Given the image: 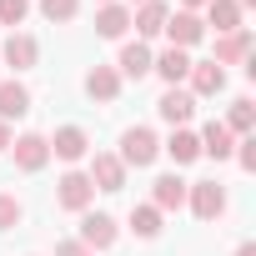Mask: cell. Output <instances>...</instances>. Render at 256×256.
Masks as SVG:
<instances>
[{
  "mask_svg": "<svg viewBox=\"0 0 256 256\" xmlns=\"http://www.w3.org/2000/svg\"><path fill=\"white\" fill-rule=\"evenodd\" d=\"M120 166L126 171H141V166H151L156 156H161V141H156V131H151V126H131V131H120Z\"/></svg>",
  "mask_w": 256,
  "mask_h": 256,
  "instance_id": "1",
  "label": "cell"
},
{
  "mask_svg": "<svg viewBox=\"0 0 256 256\" xmlns=\"http://www.w3.org/2000/svg\"><path fill=\"white\" fill-rule=\"evenodd\" d=\"M90 201H96V186H90L86 171H66L56 181V206L60 211H90Z\"/></svg>",
  "mask_w": 256,
  "mask_h": 256,
  "instance_id": "2",
  "label": "cell"
},
{
  "mask_svg": "<svg viewBox=\"0 0 256 256\" xmlns=\"http://www.w3.org/2000/svg\"><path fill=\"white\" fill-rule=\"evenodd\" d=\"M116 241H120L116 216H106V211H80V246H90V251H110Z\"/></svg>",
  "mask_w": 256,
  "mask_h": 256,
  "instance_id": "3",
  "label": "cell"
},
{
  "mask_svg": "<svg viewBox=\"0 0 256 256\" xmlns=\"http://www.w3.org/2000/svg\"><path fill=\"white\" fill-rule=\"evenodd\" d=\"M186 206L201 216V221H216L226 211V186L221 181H191L186 186Z\"/></svg>",
  "mask_w": 256,
  "mask_h": 256,
  "instance_id": "4",
  "label": "cell"
},
{
  "mask_svg": "<svg viewBox=\"0 0 256 256\" xmlns=\"http://www.w3.org/2000/svg\"><path fill=\"white\" fill-rule=\"evenodd\" d=\"M161 36H171V46L176 50H191V46H201L206 40V20L196 16V10H176L171 20H166V30Z\"/></svg>",
  "mask_w": 256,
  "mask_h": 256,
  "instance_id": "5",
  "label": "cell"
},
{
  "mask_svg": "<svg viewBox=\"0 0 256 256\" xmlns=\"http://www.w3.org/2000/svg\"><path fill=\"white\" fill-rule=\"evenodd\" d=\"M86 176H90V186H96V191H126V166H120V156H116V151H96Z\"/></svg>",
  "mask_w": 256,
  "mask_h": 256,
  "instance_id": "6",
  "label": "cell"
},
{
  "mask_svg": "<svg viewBox=\"0 0 256 256\" xmlns=\"http://www.w3.org/2000/svg\"><path fill=\"white\" fill-rule=\"evenodd\" d=\"M10 151H16V166H20V171H46V161H50V141H46L40 131L16 136V141H10Z\"/></svg>",
  "mask_w": 256,
  "mask_h": 256,
  "instance_id": "7",
  "label": "cell"
},
{
  "mask_svg": "<svg viewBox=\"0 0 256 256\" xmlns=\"http://www.w3.org/2000/svg\"><path fill=\"white\" fill-rule=\"evenodd\" d=\"M0 60H6L10 70H30V66L40 60V46H36V36H26V30H10V36H6V46H0Z\"/></svg>",
  "mask_w": 256,
  "mask_h": 256,
  "instance_id": "8",
  "label": "cell"
},
{
  "mask_svg": "<svg viewBox=\"0 0 256 256\" xmlns=\"http://www.w3.org/2000/svg\"><path fill=\"white\" fill-rule=\"evenodd\" d=\"M156 116H161L166 126H186V120L196 116V96L181 90V86H166V96L156 100Z\"/></svg>",
  "mask_w": 256,
  "mask_h": 256,
  "instance_id": "9",
  "label": "cell"
},
{
  "mask_svg": "<svg viewBox=\"0 0 256 256\" xmlns=\"http://www.w3.org/2000/svg\"><path fill=\"white\" fill-rule=\"evenodd\" d=\"M46 141H50V156H60V161H86L90 156V136L80 126H60V131L46 136Z\"/></svg>",
  "mask_w": 256,
  "mask_h": 256,
  "instance_id": "10",
  "label": "cell"
},
{
  "mask_svg": "<svg viewBox=\"0 0 256 256\" xmlns=\"http://www.w3.org/2000/svg\"><path fill=\"white\" fill-rule=\"evenodd\" d=\"M186 186H191V181H181L176 171L156 176V181H151V206H156V211H181V206H186Z\"/></svg>",
  "mask_w": 256,
  "mask_h": 256,
  "instance_id": "11",
  "label": "cell"
},
{
  "mask_svg": "<svg viewBox=\"0 0 256 256\" xmlns=\"http://www.w3.org/2000/svg\"><path fill=\"white\" fill-rule=\"evenodd\" d=\"M116 76H120V80L151 76V46H146V40H126V46H120V60H116Z\"/></svg>",
  "mask_w": 256,
  "mask_h": 256,
  "instance_id": "12",
  "label": "cell"
},
{
  "mask_svg": "<svg viewBox=\"0 0 256 256\" xmlns=\"http://www.w3.org/2000/svg\"><path fill=\"white\" fill-rule=\"evenodd\" d=\"M166 20H171V6H166V0H146V6H136V10H131V26H136V36H141V40L161 36V30H166Z\"/></svg>",
  "mask_w": 256,
  "mask_h": 256,
  "instance_id": "13",
  "label": "cell"
},
{
  "mask_svg": "<svg viewBox=\"0 0 256 256\" xmlns=\"http://www.w3.org/2000/svg\"><path fill=\"white\" fill-rule=\"evenodd\" d=\"M216 66H246L251 60V30L241 26V30H231V36H216V56H211Z\"/></svg>",
  "mask_w": 256,
  "mask_h": 256,
  "instance_id": "14",
  "label": "cell"
},
{
  "mask_svg": "<svg viewBox=\"0 0 256 256\" xmlns=\"http://www.w3.org/2000/svg\"><path fill=\"white\" fill-rule=\"evenodd\" d=\"M186 80H191V96H221L226 90V70L216 60H191Z\"/></svg>",
  "mask_w": 256,
  "mask_h": 256,
  "instance_id": "15",
  "label": "cell"
},
{
  "mask_svg": "<svg viewBox=\"0 0 256 256\" xmlns=\"http://www.w3.org/2000/svg\"><path fill=\"white\" fill-rule=\"evenodd\" d=\"M86 96L100 100V106L120 100V76H116V66H90V70H86Z\"/></svg>",
  "mask_w": 256,
  "mask_h": 256,
  "instance_id": "16",
  "label": "cell"
},
{
  "mask_svg": "<svg viewBox=\"0 0 256 256\" xmlns=\"http://www.w3.org/2000/svg\"><path fill=\"white\" fill-rule=\"evenodd\" d=\"M126 30H131V10L126 6H96V36H106V40H120Z\"/></svg>",
  "mask_w": 256,
  "mask_h": 256,
  "instance_id": "17",
  "label": "cell"
},
{
  "mask_svg": "<svg viewBox=\"0 0 256 256\" xmlns=\"http://www.w3.org/2000/svg\"><path fill=\"white\" fill-rule=\"evenodd\" d=\"M151 70H156V76H161L166 86H181V80H186V70H191V56L171 46V50H161V56H151Z\"/></svg>",
  "mask_w": 256,
  "mask_h": 256,
  "instance_id": "18",
  "label": "cell"
},
{
  "mask_svg": "<svg viewBox=\"0 0 256 256\" xmlns=\"http://www.w3.org/2000/svg\"><path fill=\"white\" fill-rule=\"evenodd\" d=\"M196 141H201V156H216V161H226V156L236 151V136L226 131L221 120H206V131H201Z\"/></svg>",
  "mask_w": 256,
  "mask_h": 256,
  "instance_id": "19",
  "label": "cell"
},
{
  "mask_svg": "<svg viewBox=\"0 0 256 256\" xmlns=\"http://www.w3.org/2000/svg\"><path fill=\"white\" fill-rule=\"evenodd\" d=\"M176 166H191V161H201V141H196V131H186V126H176L171 131V141L161 146Z\"/></svg>",
  "mask_w": 256,
  "mask_h": 256,
  "instance_id": "20",
  "label": "cell"
},
{
  "mask_svg": "<svg viewBox=\"0 0 256 256\" xmlns=\"http://www.w3.org/2000/svg\"><path fill=\"white\" fill-rule=\"evenodd\" d=\"M30 110V90L20 86V80H0V120H16V116H26Z\"/></svg>",
  "mask_w": 256,
  "mask_h": 256,
  "instance_id": "21",
  "label": "cell"
},
{
  "mask_svg": "<svg viewBox=\"0 0 256 256\" xmlns=\"http://www.w3.org/2000/svg\"><path fill=\"white\" fill-rule=\"evenodd\" d=\"M206 20L216 26V36H231L241 30V6L236 0H206Z\"/></svg>",
  "mask_w": 256,
  "mask_h": 256,
  "instance_id": "22",
  "label": "cell"
},
{
  "mask_svg": "<svg viewBox=\"0 0 256 256\" xmlns=\"http://www.w3.org/2000/svg\"><path fill=\"white\" fill-rule=\"evenodd\" d=\"M131 231L141 236V241H156L161 236V211L146 201V206H131Z\"/></svg>",
  "mask_w": 256,
  "mask_h": 256,
  "instance_id": "23",
  "label": "cell"
},
{
  "mask_svg": "<svg viewBox=\"0 0 256 256\" xmlns=\"http://www.w3.org/2000/svg\"><path fill=\"white\" fill-rule=\"evenodd\" d=\"M251 120H256V110H251V96H236V100H231V116H226L221 126H226L231 136H236V131L246 136V131H251Z\"/></svg>",
  "mask_w": 256,
  "mask_h": 256,
  "instance_id": "24",
  "label": "cell"
},
{
  "mask_svg": "<svg viewBox=\"0 0 256 256\" xmlns=\"http://www.w3.org/2000/svg\"><path fill=\"white\" fill-rule=\"evenodd\" d=\"M40 16H46V20H56V26H66V20H76V16H80V0H40Z\"/></svg>",
  "mask_w": 256,
  "mask_h": 256,
  "instance_id": "25",
  "label": "cell"
},
{
  "mask_svg": "<svg viewBox=\"0 0 256 256\" xmlns=\"http://www.w3.org/2000/svg\"><path fill=\"white\" fill-rule=\"evenodd\" d=\"M20 216H26L20 196H10V191H0V231H10V226H20Z\"/></svg>",
  "mask_w": 256,
  "mask_h": 256,
  "instance_id": "26",
  "label": "cell"
},
{
  "mask_svg": "<svg viewBox=\"0 0 256 256\" xmlns=\"http://www.w3.org/2000/svg\"><path fill=\"white\" fill-rule=\"evenodd\" d=\"M30 0H0V26H26Z\"/></svg>",
  "mask_w": 256,
  "mask_h": 256,
  "instance_id": "27",
  "label": "cell"
},
{
  "mask_svg": "<svg viewBox=\"0 0 256 256\" xmlns=\"http://www.w3.org/2000/svg\"><path fill=\"white\" fill-rule=\"evenodd\" d=\"M236 161H241V171H256V141H251V136L236 141Z\"/></svg>",
  "mask_w": 256,
  "mask_h": 256,
  "instance_id": "28",
  "label": "cell"
},
{
  "mask_svg": "<svg viewBox=\"0 0 256 256\" xmlns=\"http://www.w3.org/2000/svg\"><path fill=\"white\" fill-rule=\"evenodd\" d=\"M56 256H96V251H90V246H80V241H60V246H56Z\"/></svg>",
  "mask_w": 256,
  "mask_h": 256,
  "instance_id": "29",
  "label": "cell"
},
{
  "mask_svg": "<svg viewBox=\"0 0 256 256\" xmlns=\"http://www.w3.org/2000/svg\"><path fill=\"white\" fill-rule=\"evenodd\" d=\"M0 151H10V126L0 120Z\"/></svg>",
  "mask_w": 256,
  "mask_h": 256,
  "instance_id": "30",
  "label": "cell"
},
{
  "mask_svg": "<svg viewBox=\"0 0 256 256\" xmlns=\"http://www.w3.org/2000/svg\"><path fill=\"white\" fill-rule=\"evenodd\" d=\"M181 10H206V0H181Z\"/></svg>",
  "mask_w": 256,
  "mask_h": 256,
  "instance_id": "31",
  "label": "cell"
},
{
  "mask_svg": "<svg viewBox=\"0 0 256 256\" xmlns=\"http://www.w3.org/2000/svg\"><path fill=\"white\" fill-rule=\"evenodd\" d=\"M236 256H256V246H251V241H241V246H236Z\"/></svg>",
  "mask_w": 256,
  "mask_h": 256,
  "instance_id": "32",
  "label": "cell"
},
{
  "mask_svg": "<svg viewBox=\"0 0 256 256\" xmlns=\"http://www.w3.org/2000/svg\"><path fill=\"white\" fill-rule=\"evenodd\" d=\"M236 6H241V10H246V6H256V0H236Z\"/></svg>",
  "mask_w": 256,
  "mask_h": 256,
  "instance_id": "33",
  "label": "cell"
},
{
  "mask_svg": "<svg viewBox=\"0 0 256 256\" xmlns=\"http://www.w3.org/2000/svg\"><path fill=\"white\" fill-rule=\"evenodd\" d=\"M96 6H110V0H96Z\"/></svg>",
  "mask_w": 256,
  "mask_h": 256,
  "instance_id": "34",
  "label": "cell"
},
{
  "mask_svg": "<svg viewBox=\"0 0 256 256\" xmlns=\"http://www.w3.org/2000/svg\"><path fill=\"white\" fill-rule=\"evenodd\" d=\"M131 6H146V0H131Z\"/></svg>",
  "mask_w": 256,
  "mask_h": 256,
  "instance_id": "35",
  "label": "cell"
}]
</instances>
